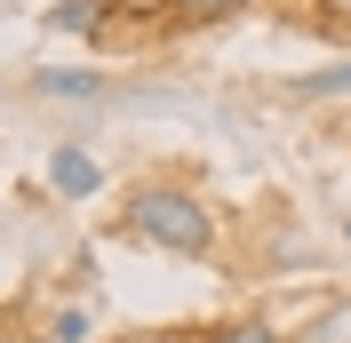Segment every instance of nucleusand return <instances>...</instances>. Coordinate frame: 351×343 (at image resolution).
Returning a JSON list of instances; mask_svg holds the SVG:
<instances>
[{"mask_svg": "<svg viewBox=\"0 0 351 343\" xmlns=\"http://www.w3.org/2000/svg\"><path fill=\"white\" fill-rule=\"evenodd\" d=\"M120 232L136 239V248H160V256H216V208L184 184V176H144V184H128L120 192Z\"/></svg>", "mask_w": 351, "mask_h": 343, "instance_id": "f257e3e1", "label": "nucleus"}, {"mask_svg": "<svg viewBox=\"0 0 351 343\" xmlns=\"http://www.w3.org/2000/svg\"><path fill=\"white\" fill-rule=\"evenodd\" d=\"M48 192L72 200V208H88V200L104 192V160L80 152V144H48Z\"/></svg>", "mask_w": 351, "mask_h": 343, "instance_id": "f03ea898", "label": "nucleus"}, {"mask_svg": "<svg viewBox=\"0 0 351 343\" xmlns=\"http://www.w3.org/2000/svg\"><path fill=\"white\" fill-rule=\"evenodd\" d=\"M256 0H160V24L168 32H208V24H232V16H247Z\"/></svg>", "mask_w": 351, "mask_h": 343, "instance_id": "7ed1b4c3", "label": "nucleus"}, {"mask_svg": "<svg viewBox=\"0 0 351 343\" xmlns=\"http://www.w3.org/2000/svg\"><path fill=\"white\" fill-rule=\"evenodd\" d=\"M168 343H287L280 320H223V327H184Z\"/></svg>", "mask_w": 351, "mask_h": 343, "instance_id": "20e7f679", "label": "nucleus"}, {"mask_svg": "<svg viewBox=\"0 0 351 343\" xmlns=\"http://www.w3.org/2000/svg\"><path fill=\"white\" fill-rule=\"evenodd\" d=\"M32 88H40V96H56V104H96V96H104V80H96V72H72V64H40V72H32Z\"/></svg>", "mask_w": 351, "mask_h": 343, "instance_id": "39448f33", "label": "nucleus"}, {"mask_svg": "<svg viewBox=\"0 0 351 343\" xmlns=\"http://www.w3.org/2000/svg\"><path fill=\"white\" fill-rule=\"evenodd\" d=\"M287 96H295V104H328V96H351V56H335V64L304 72V80H287Z\"/></svg>", "mask_w": 351, "mask_h": 343, "instance_id": "423d86ee", "label": "nucleus"}, {"mask_svg": "<svg viewBox=\"0 0 351 343\" xmlns=\"http://www.w3.org/2000/svg\"><path fill=\"white\" fill-rule=\"evenodd\" d=\"M295 24L319 32V40H335V48L351 56V0H304V16H295Z\"/></svg>", "mask_w": 351, "mask_h": 343, "instance_id": "0eeeda50", "label": "nucleus"}, {"mask_svg": "<svg viewBox=\"0 0 351 343\" xmlns=\"http://www.w3.org/2000/svg\"><path fill=\"white\" fill-rule=\"evenodd\" d=\"M48 24H56V32H80V40H96V32H104V0H56V8H48Z\"/></svg>", "mask_w": 351, "mask_h": 343, "instance_id": "6e6552de", "label": "nucleus"}, {"mask_svg": "<svg viewBox=\"0 0 351 343\" xmlns=\"http://www.w3.org/2000/svg\"><path fill=\"white\" fill-rule=\"evenodd\" d=\"M96 335V311H88V303H56V311H48V343H88Z\"/></svg>", "mask_w": 351, "mask_h": 343, "instance_id": "1a4fd4ad", "label": "nucleus"}, {"mask_svg": "<svg viewBox=\"0 0 351 343\" xmlns=\"http://www.w3.org/2000/svg\"><path fill=\"white\" fill-rule=\"evenodd\" d=\"M0 343H24V335H16V327H8V320H0Z\"/></svg>", "mask_w": 351, "mask_h": 343, "instance_id": "9d476101", "label": "nucleus"}, {"mask_svg": "<svg viewBox=\"0 0 351 343\" xmlns=\"http://www.w3.org/2000/svg\"><path fill=\"white\" fill-rule=\"evenodd\" d=\"M343 239H351V215H343Z\"/></svg>", "mask_w": 351, "mask_h": 343, "instance_id": "9b49d317", "label": "nucleus"}]
</instances>
